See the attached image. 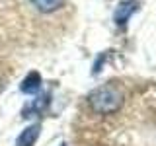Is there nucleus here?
I'll use <instances>...</instances> for the list:
<instances>
[{"label":"nucleus","mask_w":156,"mask_h":146,"mask_svg":"<svg viewBox=\"0 0 156 146\" xmlns=\"http://www.w3.org/2000/svg\"><path fill=\"white\" fill-rule=\"evenodd\" d=\"M29 2H31V6H35L39 12L51 14V12H57V10L65 4V0H29Z\"/></svg>","instance_id":"obj_5"},{"label":"nucleus","mask_w":156,"mask_h":146,"mask_svg":"<svg viewBox=\"0 0 156 146\" xmlns=\"http://www.w3.org/2000/svg\"><path fill=\"white\" fill-rule=\"evenodd\" d=\"M39 133H41V125L39 123H33V125L26 127L16 138V146H33L39 138Z\"/></svg>","instance_id":"obj_3"},{"label":"nucleus","mask_w":156,"mask_h":146,"mask_svg":"<svg viewBox=\"0 0 156 146\" xmlns=\"http://www.w3.org/2000/svg\"><path fill=\"white\" fill-rule=\"evenodd\" d=\"M61 146H66V144H61Z\"/></svg>","instance_id":"obj_7"},{"label":"nucleus","mask_w":156,"mask_h":146,"mask_svg":"<svg viewBox=\"0 0 156 146\" xmlns=\"http://www.w3.org/2000/svg\"><path fill=\"white\" fill-rule=\"evenodd\" d=\"M47 105H49V96H47V94H43V96H39L37 99H33L23 111L31 109V113H37V115H39V113H43V111L47 109Z\"/></svg>","instance_id":"obj_6"},{"label":"nucleus","mask_w":156,"mask_h":146,"mask_svg":"<svg viewBox=\"0 0 156 146\" xmlns=\"http://www.w3.org/2000/svg\"><path fill=\"white\" fill-rule=\"evenodd\" d=\"M88 103L100 115H109L125 103V92L117 84H101L88 94Z\"/></svg>","instance_id":"obj_1"},{"label":"nucleus","mask_w":156,"mask_h":146,"mask_svg":"<svg viewBox=\"0 0 156 146\" xmlns=\"http://www.w3.org/2000/svg\"><path fill=\"white\" fill-rule=\"evenodd\" d=\"M41 74L39 72H29V74L23 78V82L20 84V90L23 92V94H27V96H31V94H37L39 92V88H41Z\"/></svg>","instance_id":"obj_4"},{"label":"nucleus","mask_w":156,"mask_h":146,"mask_svg":"<svg viewBox=\"0 0 156 146\" xmlns=\"http://www.w3.org/2000/svg\"><path fill=\"white\" fill-rule=\"evenodd\" d=\"M140 8V2L139 0H123L119 6L115 8V14H113V22L117 23L119 27L127 26V22L131 19V16Z\"/></svg>","instance_id":"obj_2"}]
</instances>
